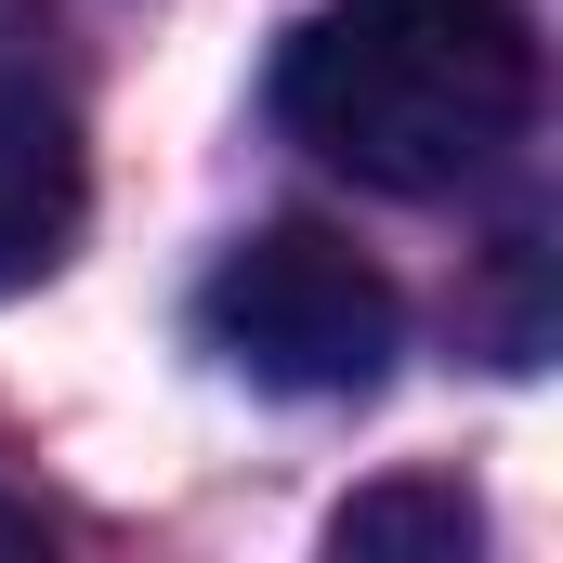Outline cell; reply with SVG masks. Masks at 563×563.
<instances>
[{
	"instance_id": "5b68a950",
	"label": "cell",
	"mask_w": 563,
	"mask_h": 563,
	"mask_svg": "<svg viewBox=\"0 0 563 563\" xmlns=\"http://www.w3.org/2000/svg\"><path fill=\"white\" fill-rule=\"evenodd\" d=\"M0 551H40V511H13V498H0Z\"/></svg>"
},
{
	"instance_id": "7a4b0ae2",
	"label": "cell",
	"mask_w": 563,
	"mask_h": 563,
	"mask_svg": "<svg viewBox=\"0 0 563 563\" xmlns=\"http://www.w3.org/2000/svg\"><path fill=\"white\" fill-rule=\"evenodd\" d=\"M197 341L301 407H341V394H380L394 354H407V301L367 250H341L328 223H263L236 236L210 288H197Z\"/></svg>"
},
{
	"instance_id": "6da1fadb",
	"label": "cell",
	"mask_w": 563,
	"mask_h": 563,
	"mask_svg": "<svg viewBox=\"0 0 563 563\" xmlns=\"http://www.w3.org/2000/svg\"><path fill=\"white\" fill-rule=\"evenodd\" d=\"M276 119L380 197H459L538 119L525 0H314L276 53Z\"/></svg>"
},
{
	"instance_id": "277c9868",
	"label": "cell",
	"mask_w": 563,
	"mask_h": 563,
	"mask_svg": "<svg viewBox=\"0 0 563 563\" xmlns=\"http://www.w3.org/2000/svg\"><path fill=\"white\" fill-rule=\"evenodd\" d=\"M328 551H341V563H472V551H485V511H472L459 485L407 472V485H367V498H341Z\"/></svg>"
},
{
	"instance_id": "3957f363",
	"label": "cell",
	"mask_w": 563,
	"mask_h": 563,
	"mask_svg": "<svg viewBox=\"0 0 563 563\" xmlns=\"http://www.w3.org/2000/svg\"><path fill=\"white\" fill-rule=\"evenodd\" d=\"M79 210H92L79 119H66L40 79H0V301L40 288L66 250H79Z\"/></svg>"
}]
</instances>
